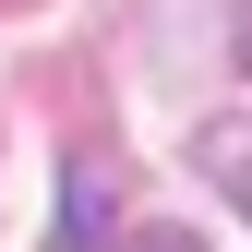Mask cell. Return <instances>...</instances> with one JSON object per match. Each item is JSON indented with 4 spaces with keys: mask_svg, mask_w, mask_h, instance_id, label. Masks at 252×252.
I'll return each instance as SVG.
<instances>
[{
    "mask_svg": "<svg viewBox=\"0 0 252 252\" xmlns=\"http://www.w3.org/2000/svg\"><path fill=\"white\" fill-rule=\"evenodd\" d=\"M0 12H12V0H0Z\"/></svg>",
    "mask_w": 252,
    "mask_h": 252,
    "instance_id": "5",
    "label": "cell"
},
{
    "mask_svg": "<svg viewBox=\"0 0 252 252\" xmlns=\"http://www.w3.org/2000/svg\"><path fill=\"white\" fill-rule=\"evenodd\" d=\"M120 252H204V240H192V228H168V216H156V228H132Z\"/></svg>",
    "mask_w": 252,
    "mask_h": 252,
    "instance_id": "3",
    "label": "cell"
},
{
    "mask_svg": "<svg viewBox=\"0 0 252 252\" xmlns=\"http://www.w3.org/2000/svg\"><path fill=\"white\" fill-rule=\"evenodd\" d=\"M60 180H72V192H60V228H48V252H84V240L108 228V168H96V156H72Z\"/></svg>",
    "mask_w": 252,
    "mask_h": 252,
    "instance_id": "1",
    "label": "cell"
},
{
    "mask_svg": "<svg viewBox=\"0 0 252 252\" xmlns=\"http://www.w3.org/2000/svg\"><path fill=\"white\" fill-rule=\"evenodd\" d=\"M192 156H204L216 180H228V204L252 216V120H204V132H192Z\"/></svg>",
    "mask_w": 252,
    "mask_h": 252,
    "instance_id": "2",
    "label": "cell"
},
{
    "mask_svg": "<svg viewBox=\"0 0 252 252\" xmlns=\"http://www.w3.org/2000/svg\"><path fill=\"white\" fill-rule=\"evenodd\" d=\"M240 72H252V0H240Z\"/></svg>",
    "mask_w": 252,
    "mask_h": 252,
    "instance_id": "4",
    "label": "cell"
}]
</instances>
